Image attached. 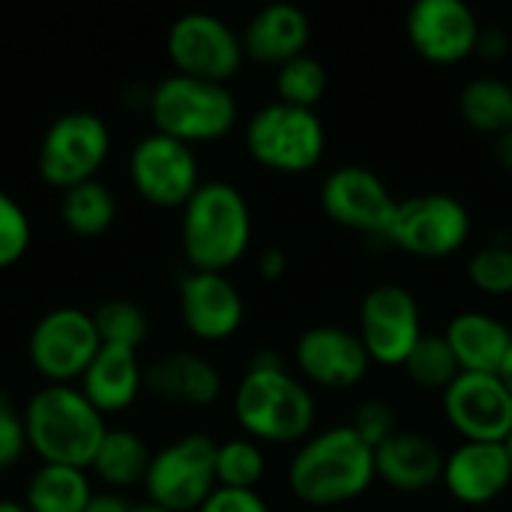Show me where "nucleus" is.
I'll return each mask as SVG.
<instances>
[{
	"mask_svg": "<svg viewBox=\"0 0 512 512\" xmlns=\"http://www.w3.org/2000/svg\"><path fill=\"white\" fill-rule=\"evenodd\" d=\"M234 417L258 444L297 447L318 429V399L282 354L258 351L234 390Z\"/></svg>",
	"mask_w": 512,
	"mask_h": 512,
	"instance_id": "f257e3e1",
	"label": "nucleus"
},
{
	"mask_svg": "<svg viewBox=\"0 0 512 512\" xmlns=\"http://www.w3.org/2000/svg\"><path fill=\"white\" fill-rule=\"evenodd\" d=\"M285 480L303 507L336 510L360 501L378 483L375 450L348 423L324 426L297 444Z\"/></svg>",
	"mask_w": 512,
	"mask_h": 512,
	"instance_id": "f03ea898",
	"label": "nucleus"
},
{
	"mask_svg": "<svg viewBox=\"0 0 512 512\" xmlns=\"http://www.w3.org/2000/svg\"><path fill=\"white\" fill-rule=\"evenodd\" d=\"M183 255L192 270L228 273L252 246V207L228 180H207L183 207Z\"/></svg>",
	"mask_w": 512,
	"mask_h": 512,
	"instance_id": "7ed1b4c3",
	"label": "nucleus"
},
{
	"mask_svg": "<svg viewBox=\"0 0 512 512\" xmlns=\"http://www.w3.org/2000/svg\"><path fill=\"white\" fill-rule=\"evenodd\" d=\"M27 447L42 465L93 468L99 444L105 438V417L87 402L81 390L66 384L42 387L24 408Z\"/></svg>",
	"mask_w": 512,
	"mask_h": 512,
	"instance_id": "20e7f679",
	"label": "nucleus"
},
{
	"mask_svg": "<svg viewBox=\"0 0 512 512\" xmlns=\"http://www.w3.org/2000/svg\"><path fill=\"white\" fill-rule=\"evenodd\" d=\"M150 117L156 132L192 147L225 138L237 126L240 108L228 84L174 72L150 90Z\"/></svg>",
	"mask_w": 512,
	"mask_h": 512,
	"instance_id": "39448f33",
	"label": "nucleus"
},
{
	"mask_svg": "<svg viewBox=\"0 0 512 512\" xmlns=\"http://www.w3.org/2000/svg\"><path fill=\"white\" fill-rule=\"evenodd\" d=\"M249 156L276 174H309L327 156V126L318 111L288 102L261 105L243 129Z\"/></svg>",
	"mask_w": 512,
	"mask_h": 512,
	"instance_id": "423d86ee",
	"label": "nucleus"
},
{
	"mask_svg": "<svg viewBox=\"0 0 512 512\" xmlns=\"http://www.w3.org/2000/svg\"><path fill=\"white\" fill-rule=\"evenodd\" d=\"M474 216L462 198L453 192H417L408 198H399L387 246L423 258V261H441L456 252H462L471 240Z\"/></svg>",
	"mask_w": 512,
	"mask_h": 512,
	"instance_id": "0eeeda50",
	"label": "nucleus"
},
{
	"mask_svg": "<svg viewBox=\"0 0 512 512\" xmlns=\"http://www.w3.org/2000/svg\"><path fill=\"white\" fill-rule=\"evenodd\" d=\"M357 333L369 351L372 366L402 369L423 339V306L402 282L372 285L357 309Z\"/></svg>",
	"mask_w": 512,
	"mask_h": 512,
	"instance_id": "6e6552de",
	"label": "nucleus"
},
{
	"mask_svg": "<svg viewBox=\"0 0 512 512\" xmlns=\"http://www.w3.org/2000/svg\"><path fill=\"white\" fill-rule=\"evenodd\" d=\"M318 204L333 225L363 234L366 240L387 243L399 198L375 168L348 162L324 174L318 186Z\"/></svg>",
	"mask_w": 512,
	"mask_h": 512,
	"instance_id": "1a4fd4ad",
	"label": "nucleus"
},
{
	"mask_svg": "<svg viewBox=\"0 0 512 512\" xmlns=\"http://www.w3.org/2000/svg\"><path fill=\"white\" fill-rule=\"evenodd\" d=\"M216 450L210 435L192 432L150 459L147 501L168 512H198L216 489Z\"/></svg>",
	"mask_w": 512,
	"mask_h": 512,
	"instance_id": "9d476101",
	"label": "nucleus"
},
{
	"mask_svg": "<svg viewBox=\"0 0 512 512\" xmlns=\"http://www.w3.org/2000/svg\"><path fill=\"white\" fill-rule=\"evenodd\" d=\"M165 51L180 75L228 84L246 60L240 33L210 12L180 15L165 39Z\"/></svg>",
	"mask_w": 512,
	"mask_h": 512,
	"instance_id": "9b49d317",
	"label": "nucleus"
},
{
	"mask_svg": "<svg viewBox=\"0 0 512 512\" xmlns=\"http://www.w3.org/2000/svg\"><path fill=\"white\" fill-rule=\"evenodd\" d=\"M111 147L108 126L87 111H69L57 117L39 144V174L57 189H72L96 180L99 165Z\"/></svg>",
	"mask_w": 512,
	"mask_h": 512,
	"instance_id": "f8f14e48",
	"label": "nucleus"
},
{
	"mask_svg": "<svg viewBox=\"0 0 512 512\" xmlns=\"http://www.w3.org/2000/svg\"><path fill=\"white\" fill-rule=\"evenodd\" d=\"M294 366L309 387L330 393L354 390L372 372V360L357 327L342 324L306 327L294 342Z\"/></svg>",
	"mask_w": 512,
	"mask_h": 512,
	"instance_id": "ddd939ff",
	"label": "nucleus"
},
{
	"mask_svg": "<svg viewBox=\"0 0 512 512\" xmlns=\"http://www.w3.org/2000/svg\"><path fill=\"white\" fill-rule=\"evenodd\" d=\"M99 348L102 339L93 324V315L75 306H63L39 318L27 342L33 369L54 384L84 378Z\"/></svg>",
	"mask_w": 512,
	"mask_h": 512,
	"instance_id": "4468645a",
	"label": "nucleus"
},
{
	"mask_svg": "<svg viewBox=\"0 0 512 512\" xmlns=\"http://www.w3.org/2000/svg\"><path fill=\"white\" fill-rule=\"evenodd\" d=\"M441 414L462 441L504 444L512 432V396L498 372H459L441 393Z\"/></svg>",
	"mask_w": 512,
	"mask_h": 512,
	"instance_id": "2eb2a0df",
	"label": "nucleus"
},
{
	"mask_svg": "<svg viewBox=\"0 0 512 512\" xmlns=\"http://www.w3.org/2000/svg\"><path fill=\"white\" fill-rule=\"evenodd\" d=\"M129 177L135 192L156 207H186L201 186L195 150L162 132H150L132 147Z\"/></svg>",
	"mask_w": 512,
	"mask_h": 512,
	"instance_id": "dca6fc26",
	"label": "nucleus"
},
{
	"mask_svg": "<svg viewBox=\"0 0 512 512\" xmlns=\"http://www.w3.org/2000/svg\"><path fill=\"white\" fill-rule=\"evenodd\" d=\"M480 27L483 21L465 0H417L405 15L408 45L438 66L474 57Z\"/></svg>",
	"mask_w": 512,
	"mask_h": 512,
	"instance_id": "f3484780",
	"label": "nucleus"
},
{
	"mask_svg": "<svg viewBox=\"0 0 512 512\" xmlns=\"http://www.w3.org/2000/svg\"><path fill=\"white\" fill-rule=\"evenodd\" d=\"M441 486L462 507H489L512 489V459L507 444L459 441L444 456Z\"/></svg>",
	"mask_w": 512,
	"mask_h": 512,
	"instance_id": "a211bd4d",
	"label": "nucleus"
},
{
	"mask_svg": "<svg viewBox=\"0 0 512 512\" xmlns=\"http://www.w3.org/2000/svg\"><path fill=\"white\" fill-rule=\"evenodd\" d=\"M180 318L201 342L231 339L246 318V300L228 273L192 270L180 279Z\"/></svg>",
	"mask_w": 512,
	"mask_h": 512,
	"instance_id": "6ab92c4d",
	"label": "nucleus"
},
{
	"mask_svg": "<svg viewBox=\"0 0 512 512\" xmlns=\"http://www.w3.org/2000/svg\"><path fill=\"white\" fill-rule=\"evenodd\" d=\"M444 450L435 438L417 429H396L384 444L375 447V477L393 492L423 495L441 486Z\"/></svg>",
	"mask_w": 512,
	"mask_h": 512,
	"instance_id": "aec40b11",
	"label": "nucleus"
},
{
	"mask_svg": "<svg viewBox=\"0 0 512 512\" xmlns=\"http://www.w3.org/2000/svg\"><path fill=\"white\" fill-rule=\"evenodd\" d=\"M240 39L249 60L279 69L282 63L306 54V45L312 39V21L300 6L279 0L261 6L246 21Z\"/></svg>",
	"mask_w": 512,
	"mask_h": 512,
	"instance_id": "412c9836",
	"label": "nucleus"
},
{
	"mask_svg": "<svg viewBox=\"0 0 512 512\" xmlns=\"http://www.w3.org/2000/svg\"><path fill=\"white\" fill-rule=\"evenodd\" d=\"M462 372H498L512 345V327L486 309H462L441 330Z\"/></svg>",
	"mask_w": 512,
	"mask_h": 512,
	"instance_id": "4be33fe9",
	"label": "nucleus"
},
{
	"mask_svg": "<svg viewBox=\"0 0 512 512\" xmlns=\"http://www.w3.org/2000/svg\"><path fill=\"white\" fill-rule=\"evenodd\" d=\"M144 384L153 396L177 402V405H189V408H207L222 396L219 369L207 357L189 354V351L162 357L144 375Z\"/></svg>",
	"mask_w": 512,
	"mask_h": 512,
	"instance_id": "5701e85b",
	"label": "nucleus"
},
{
	"mask_svg": "<svg viewBox=\"0 0 512 512\" xmlns=\"http://www.w3.org/2000/svg\"><path fill=\"white\" fill-rule=\"evenodd\" d=\"M141 384H144V378H141L135 351L117 348V345H102L96 360L87 366V372L81 378V393L105 417V414L126 411L135 402V396L141 393Z\"/></svg>",
	"mask_w": 512,
	"mask_h": 512,
	"instance_id": "b1692460",
	"label": "nucleus"
},
{
	"mask_svg": "<svg viewBox=\"0 0 512 512\" xmlns=\"http://www.w3.org/2000/svg\"><path fill=\"white\" fill-rule=\"evenodd\" d=\"M459 117L483 135H504L512 129V81L501 75H474L459 90Z\"/></svg>",
	"mask_w": 512,
	"mask_h": 512,
	"instance_id": "393cba45",
	"label": "nucleus"
},
{
	"mask_svg": "<svg viewBox=\"0 0 512 512\" xmlns=\"http://www.w3.org/2000/svg\"><path fill=\"white\" fill-rule=\"evenodd\" d=\"M93 501L84 471L66 465H42L27 483L30 512H84Z\"/></svg>",
	"mask_w": 512,
	"mask_h": 512,
	"instance_id": "a878e982",
	"label": "nucleus"
},
{
	"mask_svg": "<svg viewBox=\"0 0 512 512\" xmlns=\"http://www.w3.org/2000/svg\"><path fill=\"white\" fill-rule=\"evenodd\" d=\"M150 459L153 456L147 444L135 432L117 429V432H105L99 453L93 459V471L99 474L102 483L114 489H129L135 483H144Z\"/></svg>",
	"mask_w": 512,
	"mask_h": 512,
	"instance_id": "bb28decb",
	"label": "nucleus"
},
{
	"mask_svg": "<svg viewBox=\"0 0 512 512\" xmlns=\"http://www.w3.org/2000/svg\"><path fill=\"white\" fill-rule=\"evenodd\" d=\"M60 216H63L66 228L75 231L78 237H99L114 225L117 201L105 183L87 180L81 186L66 189L63 204H60Z\"/></svg>",
	"mask_w": 512,
	"mask_h": 512,
	"instance_id": "cd10ccee",
	"label": "nucleus"
},
{
	"mask_svg": "<svg viewBox=\"0 0 512 512\" xmlns=\"http://www.w3.org/2000/svg\"><path fill=\"white\" fill-rule=\"evenodd\" d=\"M402 372L408 375V381L426 393H444L462 372L453 348L447 345L444 333L438 330H426L423 339L417 342V348L411 351V357L405 360Z\"/></svg>",
	"mask_w": 512,
	"mask_h": 512,
	"instance_id": "c85d7f7f",
	"label": "nucleus"
},
{
	"mask_svg": "<svg viewBox=\"0 0 512 512\" xmlns=\"http://www.w3.org/2000/svg\"><path fill=\"white\" fill-rule=\"evenodd\" d=\"M330 84L327 66L315 54H300L276 69V96L279 102L297 105V108H318Z\"/></svg>",
	"mask_w": 512,
	"mask_h": 512,
	"instance_id": "c756f323",
	"label": "nucleus"
},
{
	"mask_svg": "<svg viewBox=\"0 0 512 512\" xmlns=\"http://www.w3.org/2000/svg\"><path fill=\"white\" fill-rule=\"evenodd\" d=\"M267 474V456L252 438L222 441L216 450V486L222 489H258Z\"/></svg>",
	"mask_w": 512,
	"mask_h": 512,
	"instance_id": "7c9ffc66",
	"label": "nucleus"
},
{
	"mask_svg": "<svg viewBox=\"0 0 512 512\" xmlns=\"http://www.w3.org/2000/svg\"><path fill=\"white\" fill-rule=\"evenodd\" d=\"M465 276L483 297H512V243L489 240L477 246L465 261Z\"/></svg>",
	"mask_w": 512,
	"mask_h": 512,
	"instance_id": "2f4dec72",
	"label": "nucleus"
},
{
	"mask_svg": "<svg viewBox=\"0 0 512 512\" xmlns=\"http://www.w3.org/2000/svg\"><path fill=\"white\" fill-rule=\"evenodd\" d=\"M93 324L99 330L102 345L138 351L147 339V315L132 300H105L93 312Z\"/></svg>",
	"mask_w": 512,
	"mask_h": 512,
	"instance_id": "473e14b6",
	"label": "nucleus"
},
{
	"mask_svg": "<svg viewBox=\"0 0 512 512\" xmlns=\"http://www.w3.org/2000/svg\"><path fill=\"white\" fill-rule=\"evenodd\" d=\"M30 246V222L21 204L0 189V270L18 264Z\"/></svg>",
	"mask_w": 512,
	"mask_h": 512,
	"instance_id": "72a5a7b5",
	"label": "nucleus"
},
{
	"mask_svg": "<svg viewBox=\"0 0 512 512\" xmlns=\"http://www.w3.org/2000/svg\"><path fill=\"white\" fill-rule=\"evenodd\" d=\"M348 426L375 450L378 444H384L396 429H399V417H396V408L393 402L381 399V396H369L363 402H357Z\"/></svg>",
	"mask_w": 512,
	"mask_h": 512,
	"instance_id": "f704fd0d",
	"label": "nucleus"
},
{
	"mask_svg": "<svg viewBox=\"0 0 512 512\" xmlns=\"http://www.w3.org/2000/svg\"><path fill=\"white\" fill-rule=\"evenodd\" d=\"M27 447L24 417L15 411L9 396L0 390V468H12Z\"/></svg>",
	"mask_w": 512,
	"mask_h": 512,
	"instance_id": "c9c22d12",
	"label": "nucleus"
},
{
	"mask_svg": "<svg viewBox=\"0 0 512 512\" xmlns=\"http://www.w3.org/2000/svg\"><path fill=\"white\" fill-rule=\"evenodd\" d=\"M198 512H270V504L261 498L258 489H222V486H216L213 495L201 504Z\"/></svg>",
	"mask_w": 512,
	"mask_h": 512,
	"instance_id": "e433bc0d",
	"label": "nucleus"
},
{
	"mask_svg": "<svg viewBox=\"0 0 512 512\" xmlns=\"http://www.w3.org/2000/svg\"><path fill=\"white\" fill-rule=\"evenodd\" d=\"M510 45V30H507L504 24H483V27H480V36H477V51H474V57L495 63V60H504V57L510 54Z\"/></svg>",
	"mask_w": 512,
	"mask_h": 512,
	"instance_id": "4c0bfd02",
	"label": "nucleus"
},
{
	"mask_svg": "<svg viewBox=\"0 0 512 512\" xmlns=\"http://www.w3.org/2000/svg\"><path fill=\"white\" fill-rule=\"evenodd\" d=\"M285 270H288V255H285L282 249L270 246V249L261 252V258H258V273H261V279L276 282V279L285 276Z\"/></svg>",
	"mask_w": 512,
	"mask_h": 512,
	"instance_id": "58836bf2",
	"label": "nucleus"
},
{
	"mask_svg": "<svg viewBox=\"0 0 512 512\" xmlns=\"http://www.w3.org/2000/svg\"><path fill=\"white\" fill-rule=\"evenodd\" d=\"M132 504L123 501L120 495H93V501L87 504L84 512H129Z\"/></svg>",
	"mask_w": 512,
	"mask_h": 512,
	"instance_id": "ea45409f",
	"label": "nucleus"
},
{
	"mask_svg": "<svg viewBox=\"0 0 512 512\" xmlns=\"http://www.w3.org/2000/svg\"><path fill=\"white\" fill-rule=\"evenodd\" d=\"M495 162H498L504 171H512V129L495 138Z\"/></svg>",
	"mask_w": 512,
	"mask_h": 512,
	"instance_id": "a19ab883",
	"label": "nucleus"
},
{
	"mask_svg": "<svg viewBox=\"0 0 512 512\" xmlns=\"http://www.w3.org/2000/svg\"><path fill=\"white\" fill-rule=\"evenodd\" d=\"M498 378L504 381V387L510 390L512 396V345L510 351H507V357H504V363H501V369H498Z\"/></svg>",
	"mask_w": 512,
	"mask_h": 512,
	"instance_id": "79ce46f5",
	"label": "nucleus"
},
{
	"mask_svg": "<svg viewBox=\"0 0 512 512\" xmlns=\"http://www.w3.org/2000/svg\"><path fill=\"white\" fill-rule=\"evenodd\" d=\"M0 512H30L24 504L18 501H0Z\"/></svg>",
	"mask_w": 512,
	"mask_h": 512,
	"instance_id": "37998d69",
	"label": "nucleus"
},
{
	"mask_svg": "<svg viewBox=\"0 0 512 512\" xmlns=\"http://www.w3.org/2000/svg\"><path fill=\"white\" fill-rule=\"evenodd\" d=\"M129 512H168V510H162V507H156V504H132V510Z\"/></svg>",
	"mask_w": 512,
	"mask_h": 512,
	"instance_id": "c03bdc74",
	"label": "nucleus"
},
{
	"mask_svg": "<svg viewBox=\"0 0 512 512\" xmlns=\"http://www.w3.org/2000/svg\"><path fill=\"white\" fill-rule=\"evenodd\" d=\"M504 444H507V453H510V459H512V432H510V438H507Z\"/></svg>",
	"mask_w": 512,
	"mask_h": 512,
	"instance_id": "a18cd8bd",
	"label": "nucleus"
}]
</instances>
